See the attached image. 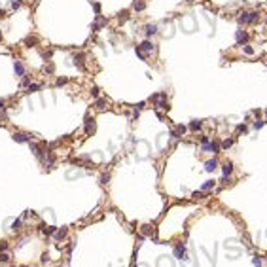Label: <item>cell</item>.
I'll list each match as a JSON object with an SVG mask.
<instances>
[{
	"instance_id": "3957f363",
	"label": "cell",
	"mask_w": 267,
	"mask_h": 267,
	"mask_svg": "<svg viewBox=\"0 0 267 267\" xmlns=\"http://www.w3.org/2000/svg\"><path fill=\"white\" fill-rule=\"evenodd\" d=\"M104 25H106V19L102 17V15H97V19H95V23H93V25H91V30H100V28L104 27Z\"/></svg>"
},
{
	"instance_id": "5bb4252c",
	"label": "cell",
	"mask_w": 267,
	"mask_h": 267,
	"mask_svg": "<svg viewBox=\"0 0 267 267\" xmlns=\"http://www.w3.org/2000/svg\"><path fill=\"white\" fill-rule=\"evenodd\" d=\"M133 9H135V12H142V9H146V2H144V0H135Z\"/></svg>"
},
{
	"instance_id": "8992f818",
	"label": "cell",
	"mask_w": 267,
	"mask_h": 267,
	"mask_svg": "<svg viewBox=\"0 0 267 267\" xmlns=\"http://www.w3.org/2000/svg\"><path fill=\"white\" fill-rule=\"evenodd\" d=\"M218 167V159L216 157H212V159H208L207 163H205V171H208V172H212L214 169Z\"/></svg>"
},
{
	"instance_id": "83f0119b",
	"label": "cell",
	"mask_w": 267,
	"mask_h": 267,
	"mask_svg": "<svg viewBox=\"0 0 267 267\" xmlns=\"http://www.w3.org/2000/svg\"><path fill=\"white\" fill-rule=\"evenodd\" d=\"M89 2H91V4H93V8H95V12H97V15H99V12H100V6H99V4H97V2H95V0H89Z\"/></svg>"
},
{
	"instance_id": "4dcf8cb0",
	"label": "cell",
	"mask_w": 267,
	"mask_h": 267,
	"mask_svg": "<svg viewBox=\"0 0 267 267\" xmlns=\"http://www.w3.org/2000/svg\"><path fill=\"white\" fill-rule=\"evenodd\" d=\"M252 263H254V265H256V267H260V265H262V260H260L258 256H256V258L252 260Z\"/></svg>"
},
{
	"instance_id": "484cf974",
	"label": "cell",
	"mask_w": 267,
	"mask_h": 267,
	"mask_svg": "<svg viewBox=\"0 0 267 267\" xmlns=\"http://www.w3.org/2000/svg\"><path fill=\"white\" fill-rule=\"evenodd\" d=\"M44 72H47V74L53 72V63H47V66H44Z\"/></svg>"
},
{
	"instance_id": "7402d4cb",
	"label": "cell",
	"mask_w": 267,
	"mask_h": 267,
	"mask_svg": "<svg viewBox=\"0 0 267 267\" xmlns=\"http://www.w3.org/2000/svg\"><path fill=\"white\" fill-rule=\"evenodd\" d=\"M136 55H138V57H140L142 61H146V53H144V51L140 49V47H138V45H136Z\"/></svg>"
},
{
	"instance_id": "4316f807",
	"label": "cell",
	"mask_w": 267,
	"mask_h": 267,
	"mask_svg": "<svg viewBox=\"0 0 267 267\" xmlns=\"http://www.w3.org/2000/svg\"><path fill=\"white\" fill-rule=\"evenodd\" d=\"M21 2H23V0H12V8H14V9H17L19 6H21Z\"/></svg>"
},
{
	"instance_id": "d6a6232c",
	"label": "cell",
	"mask_w": 267,
	"mask_h": 267,
	"mask_svg": "<svg viewBox=\"0 0 267 267\" xmlns=\"http://www.w3.org/2000/svg\"><path fill=\"white\" fill-rule=\"evenodd\" d=\"M91 95H93V97H99V87H93V89H91Z\"/></svg>"
},
{
	"instance_id": "cb8c5ba5",
	"label": "cell",
	"mask_w": 267,
	"mask_h": 267,
	"mask_svg": "<svg viewBox=\"0 0 267 267\" xmlns=\"http://www.w3.org/2000/svg\"><path fill=\"white\" fill-rule=\"evenodd\" d=\"M66 82H68V78H57V82H55V85H64Z\"/></svg>"
},
{
	"instance_id": "e575fe53",
	"label": "cell",
	"mask_w": 267,
	"mask_h": 267,
	"mask_svg": "<svg viewBox=\"0 0 267 267\" xmlns=\"http://www.w3.org/2000/svg\"><path fill=\"white\" fill-rule=\"evenodd\" d=\"M142 108H144V102H138V104L135 106V110H136V112H138V110H142Z\"/></svg>"
},
{
	"instance_id": "7c38bea8",
	"label": "cell",
	"mask_w": 267,
	"mask_h": 267,
	"mask_svg": "<svg viewBox=\"0 0 267 267\" xmlns=\"http://www.w3.org/2000/svg\"><path fill=\"white\" fill-rule=\"evenodd\" d=\"M184 131H186V127H184V125H176V127H174V131L171 133V136H172V138H178V136L184 135Z\"/></svg>"
},
{
	"instance_id": "d590c367",
	"label": "cell",
	"mask_w": 267,
	"mask_h": 267,
	"mask_svg": "<svg viewBox=\"0 0 267 267\" xmlns=\"http://www.w3.org/2000/svg\"><path fill=\"white\" fill-rule=\"evenodd\" d=\"M254 127H256V129H262V127H263V121H256V123H254Z\"/></svg>"
},
{
	"instance_id": "d4e9b609",
	"label": "cell",
	"mask_w": 267,
	"mask_h": 267,
	"mask_svg": "<svg viewBox=\"0 0 267 267\" xmlns=\"http://www.w3.org/2000/svg\"><path fill=\"white\" fill-rule=\"evenodd\" d=\"M0 262H4V263H6V262H9V256H8L6 252H0Z\"/></svg>"
},
{
	"instance_id": "8d00e7d4",
	"label": "cell",
	"mask_w": 267,
	"mask_h": 267,
	"mask_svg": "<svg viewBox=\"0 0 267 267\" xmlns=\"http://www.w3.org/2000/svg\"><path fill=\"white\" fill-rule=\"evenodd\" d=\"M4 108H6V100L0 99V110H4Z\"/></svg>"
},
{
	"instance_id": "277c9868",
	"label": "cell",
	"mask_w": 267,
	"mask_h": 267,
	"mask_svg": "<svg viewBox=\"0 0 267 267\" xmlns=\"http://www.w3.org/2000/svg\"><path fill=\"white\" fill-rule=\"evenodd\" d=\"M218 150H220V144H218V142H207V144H203V152L218 154Z\"/></svg>"
},
{
	"instance_id": "f1b7e54d",
	"label": "cell",
	"mask_w": 267,
	"mask_h": 267,
	"mask_svg": "<svg viewBox=\"0 0 267 267\" xmlns=\"http://www.w3.org/2000/svg\"><path fill=\"white\" fill-rule=\"evenodd\" d=\"M108 180H110V176H108V174H102V176H100V184H106Z\"/></svg>"
},
{
	"instance_id": "7a4b0ae2",
	"label": "cell",
	"mask_w": 267,
	"mask_h": 267,
	"mask_svg": "<svg viewBox=\"0 0 267 267\" xmlns=\"http://www.w3.org/2000/svg\"><path fill=\"white\" fill-rule=\"evenodd\" d=\"M12 138L15 142H32V135H28V133H14Z\"/></svg>"
},
{
	"instance_id": "1f68e13d",
	"label": "cell",
	"mask_w": 267,
	"mask_h": 267,
	"mask_svg": "<svg viewBox=\"0 0 267 267\" xmlns=\"http://www.w3.org/2000/svg\"><path fill=\"white\" fill-rule=\"evenodd\" d=\"M4 250H8V243L2 241V243H0V252H4Z\"/></svg>"
},
{
	"instance_id": "8fae6325",
	"label": "cell",
	"mask_w": 267,
	"mask_h": 267,
	"mask_svg": "<svg viewBox=\"0 0 267 267\" xmlns=\"http://www.w3.org/2000/svg\"><path fill=\"white\" fill-rule=\"evenodd\" d=\"M144 32L148 34V36H154L155 32H157V25H155V23H150V25H146V27H144Z\"/></svg>"
},
{
	"instance_id": "2e32d148",
	"label": "cell",
	"mask_w": 267,
	"mask_h": 267,
	"mask_svg": "<svg viewBox=\"0 0 267 267\" xmlns=\"http://www.w3.org/2000/svg\"><path fill=\"white\" fill-rule=\"evenodd\" d=\"M222 171H224V176L227 178V176L231 174V172H233V165H231V163H226V165L222 167Z\"/></svg>"
},
{
	"instance_id": "ac0fdd59",
	"label": "cell",
	"mask_w": 267,
	"mask_h": 267,
	"mask_svg": "<svg viewBox=\"0 0 267 267\" xmlns=\"http://www.w3.org/2000/svg\"><path fill=\"white\" fill-rule=\"evenodd\" d=\"M42 89V83H30L28 85V93H34V91H40Z\"/></svg>"
},
{
	"instance_id": "44dd1931",
	"label": "cell",
	"mask_w": 267,
	"mask_h": 267,
	"mask_svg": "<svg viewBox=\"0 0 267 267\" xmlns=\"http://www.w3.org/2000/svg\"><path fill=\"white\" fill-rule=\"evenodd\" d=\"M233 142H235V140H233V138H226V140L222 142V148H226V150H227V148H229L231 144H233Z\"/></svg>"
},
{
	"instance_id": "9c48e42d",
	"label": "cell",
	"mask_w": 267,
	"mask_h": 267,
	"mask_svg": "<svg viewBox=\"0 0 267 267\" xmlns=\"http://www.w3.org/2000/svg\"><path fill=\"white\" fill-rule=\"evenodd\" d=\"M246 40H248V32L243 30V28H241V30H237V44H245Z\"/></svg>"
},
{
	"instance_id": "e0dca14e",
	"label": "cell",
	"mask_w": 267,
	"mask_h": 267,
	"mask_svg": "<svg viewBox=\"0 0 267 267\" xmlns=\"http://www.w3.org/2000/svg\"><path fill=\"white\" fill-rule=\"evenodd\" d=\"M214 186H216V180H207V182L203 184V190H205V191H208V190H212Z\"/></svg>"
},
{
	"instance_id": "9a60e30c",
	"label": "cell",
	"mask_w": 267,
	"mask_h": 267,
	"mask_svg": "<svg viewBox=\"0 0 267 267\" xmlns=\"http://www.w3.org/2000/svg\"><path fill=\"white\" fill-rule=\"evenodd\" d=\"M201 125H203V121H201V119H191L190 129H191V131H197V129H201Z\"/></svg>"
},
{
	"instance_id": "6da1fadb",
	"label": "cell",
	"mask_w": 267,
	"mask_h": 267,
	"mask_svg": "<svg viewBox=\"0 0 267 267\" xmlns=\"http://www.w3.org/2000/svg\"><path fill=\"white\" fill-rule=\"evenodd\" d=\"M260 17L258 12H245V14H241L239 17H237V21L241 23V25H246V23H256Z\"/></svg>"
},
{
	"instance_id": "30bf717a",
	"label": "cell",
	"mask_w": 267,
	"mask_h": 267,
	"mask_svg": "<svg viewBox=\"0 0 267 267\" xmlns=\"http://www.w3.org/2000/svg\"><path fill=\"white\" fill-rule=\"evenodd\" d=\"M138 47H140V49L144 51V53H146V51H154V49H155V45L152 44V42H150V40H144V42H142L140 45H138Z\"/></svg>"
},
{
	"instance_id": "52a82bcc",
	"label": "cell",
	"mask_w": 267,
	"mask_h": 267,
	"mask_svg": "<svg viewBox=\"0 0 267 267\" xmlns=\"http://www.w3.org/2000/svg\"><path fill=\"white\" fill-rule=\"evenodd\" d=\"M14 70L17 76H25V64L21 63V61H15L14 63Z\"/></svg>"
},
{
	"instance_id": "5b68a950",
	"label": "cell",
	"mask_w": 267,
	"mask_h": 267,
	"mask_svg": "<svg viewBox=\"0 0 267 267\" xmlns=\"http://www.w3.org/2000/svg\"><path fill=\"white\" fill-rule=\"evenodd\" d=\"M85 133L87 135H93L95 133V119L89 118V116L85 118Z\"/></svg>"
},
{
	"instance_id": "603a6c76",
	"label": "cell",
	"mask_w": 267,
	"mask_h": 267,
	"mask_svg": "<svg viewBox=\"0 0 267 267\" xmlns=\"http://www.w3.org/2000/svg\"><path fill=\"white\" fill-rule=\"evenodd\" d=\"M12 229H14V231H19V229H21V220H15L14 226H12Z\"/></svg>"
},
{
	"instance_id": "f35d334b",
	"label": "cell",
	"mask_w": 267,
	"mask_h": 267,
	"mask_svg": "<svg viewBox=\"0 0 267 267\" xmlns=\"http://www.w3.org/2000/svg\"><path fill=\"white\" fill-rule=\"evenodd\" d=\"M0 42H2V34H0Z\"/></svg>"
},
{
	"instance_id": "f546056e",
	"label": "cell",
	"mask_w": 267,
	"mask_h": 267,
	"mask_svg": "<svg viewBox=\"0 0 267 267\" xmlns=\"http://www.w3.org/2000/svg\"><path fill=\"white\" fill-rule=\"evenodd\" d=\"M44 233H47V235H49V233H55V227H44Z\"/></svg>"
},
{
	"instance_id": "4fadbf2b",
	"label": "cell",
	"mask_w": 267,
	"mask_h": 267,
	"mask_svg": "<svg viewBox=\"0 0 267 267\" xmlns=\"http://www.w3.org/2000/svg\"><path fill=\"white\" fill-rule=\"evenodd\" d=\"M174 256H176L178 260H184V256H186V248L182 245H178L176 248H174Z\"/></svg>"
},
{
	"instance_id": "836d02e7",
	"label": "cell",
	"mask_w": 267,
	"mask_h": 267,
	"mask_svg": "<svg viewBox=\"0 0 267 267\" xmlns=\"http://www.w3.org/2000/svg\"><path fill=\"white\" fill-rule=\"evenodd\" d=\"M245 53L252 55V53H254V49H252V47H250V45H246V47H245Z\"/></svg>"
},
{
	"instance_id": "ffe728a7",
	"label": "cell",
	"mask_w": 267,
	"mask_h": 267,
	"mask_svg": "<svg viewBox=\"0 0 267 267\" xmlns=\"http://www.w3.org/2000/svg\"><path fill=\"white\" fill-rule=\"evenodd\" d=\"M95 106H97V108H99V110H102L104 106H106V99H99V100H97V102H95Z\"/></svg>"
},
{
	"instance_id": "d6986e66",
	"label": "cell",
	"mask_w": 267,
	"mask_h": 267,
	"mask_svg": "<svg viewBox=\"0 0 267 267\" xmlns=\"http://www.w3.org/2000/svg\"><path fill=\"white\" fill-rule=\"evenodd\" d=\"M64 235H66V227H63V229H55V237H57V239H63Z\"/></svg>"
},
{
	"instance_id": "ba28073f",
	"label": "cell",
	"mask_w": 267,
	"mask_h": 267,
	"mask_svg": "<svg viewBox=\"0 0 267 267\" xmlns=\"http://www.w3.org/2000/svg\"><path fill=\"white\" fill-rule=\"evenodd\" d=\"M74 64H76L78 68H82L83 70V59H85V57H83V53H74Z\"/></svg>"
},
{
	"instance_id": "74e56055",
	"label": "cell",
	"mask_w": 267,
	"mask_h": 267,
	"mask_svg": "<svg viewBox=\"0 0 267 267\" xmlns=\"http://www.w3.org/2000/svg\"><path fill=\"white\" fill-rule=\"evenodd\" d=\"M4 15H6V14H4V9H0V19L4 17Z\"/></svg>"
}]
</instances>
